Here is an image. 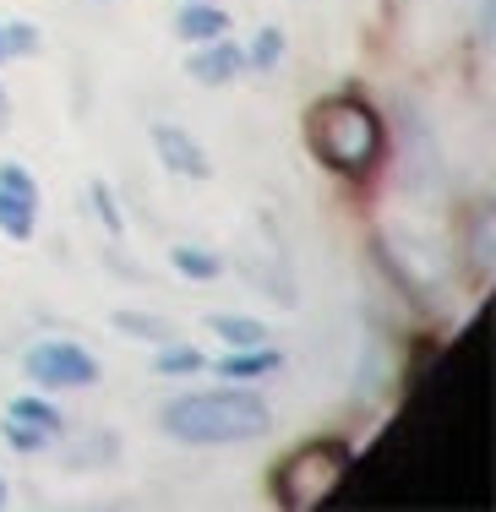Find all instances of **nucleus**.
Here are the masks:
<instances>
[{
  "label": "nucleus",
  "mask_w": 496,
  "mask_h": 512,
  "mask_svg": "<svg viewBox=\"0 0 496 512\" xmlns=\"http://www.w3.org/2000/svg\"><path fill=\"white\" fill-rule=\"evenodd\" d=\"M213 333L229 338V344H262V338H268V327L246 322V316H213Z\"/></svg>",
  "instance_id": "9b49d317"
},
{
  "label": "nucleus",
  "mask_w": 496,
  "mask_h": 512,
  "mask_svg": "<svg viewBox=\"0 0 496 512\" xmlns=\"http://www.w3.org/2000/svg\"><path fill=\"white\" fill-rule=\"evenodd\" d=\"M278 55H284V33H278V28H268V33L257 39V50H251V66H273Z\"/></svg>",
  "instance_id": "ddd939ff"
},
{
  "label": "nucleus",
  "mask_w": 496,
  "mask_h": 512,
  "mask_svg": "<svg viewBox=\"0 0 496 512\" xmlns=\"http://www.w3.org/2000/svg\"><path fill=\"white\" fill-rule=\"evenodd\" d=\"M22 365H28V376L39 387H82L99 376V365H93L88 349L77 344H60V338H50V344H33L28 355H22Z\"/></svg>",
  "instance_id": "20e7f679"
},
{
  "label": "nucleus",
  "mask_w": 496,
  "mask_h": 512,
  "mask_svg": "<svg viewBox=\"0 0 496 512\" xmlns=\"http://www.w3.org/2000/svg\"><path fill=\"white\" fill-rule=\"evenodd\" d=\"M0 229H6L11 240L33 235V202L17 197V191H6V186H0Z\"/></svg>",
  "instance_id": "1a4fd4ad"
},
{
  "label": "nucleus",
  "mask_w": 496,
  "mask_h": 512,
  "mask_svg": "<svg viewBox=\"0 0 496 512\" xmlns=\"http://www.w3.org/2000/svg\"><path fill=\"white\" fill-rule=\"evenodd\" d=\"M0 502H6V485H0Z\"/></svg>",
  "instance_id": "6ab92c4d"
},
{
  "label": "nucleus",
  "mask_w": 496,
  "mask_h": 512,
  "mask_svg": "<svg viewBox=\"0 0 496 512\" xmlns=\"http://www.w3.org/2000/svg\"><path fill=\"white\" fill-rule=\"evenodd\" d=\"M6 436L11 447H22V453H39V447H50L60 436V414L50 404H39V398H17L6 414Z\"/></svg>",
  "instance_id": "39448f33"
},
{
  "label": "nucleus",
  "mask_w": 496,
  "mask_h": 512,
  "mask_svg": "<svg viewBox=\"0 0 496 512\" xmlns=\"http://www.w3.org/2000/svg\"><path fill=\"white\" fill-rule=\"evenodd\" d=\"M306 142L338 175H366L382 158V120L371 104H360L355 93H338V99L311 104L306 115Z\"/></svg>",
  "instance_id": "f257e3e1"
},
{
  "label": "nucleus",
  "mask_w": 496,
  "mask_h": 512,
  "mask_svg": "<svg viewBox=\"0 0 496 512\" xmlns=\"http://www.w3.org/2000/svg\"><path fill=\"white\" fill-rule=\"evenodd\" d=\"M197 365H202V355H191V349H175V355H169V349H164V355L159 360H153V371H197Z\"/></svg>",
  "instance_id": "4468645a"
},
{
  "label": "nucleus",
  "mask_w": 496,
  "mask_h": 512,
  "mask_svg": "<svg viewBox=\"0 0 496 512\" xmlns=\"http://www.w3.org/2000/svg\"><path fill=\"white\" fill-rule=\"evenodd\" d=\"M0 186H6V191H17V197H28V202H33V180H28V169H22V164H6V169H0Z\"/></svg>",
  "instance_id": "2eb2a0df"
},
{
  "label": "nucleus",
  "mask_w": 496,
  "mask_h": 512,
  "mask_svg": "<svg viewBox=\"0 0 496 512\" xmlns=\"http://www.w3.org/2000/svg\"><path fill=\"white\" fill-rule=\"evenodd\" d=\"M273 425L268 404L257 393H191V398H175L164 409V431L180 436L191 447H229V442H251Z\"/></svg>",
  "instance_id": "f03ea898"
},
{
  "label": "nucleus",
  "mask_w": 496,
  "mask_h": 512,
  "mask_svg": "<svg viewBox=\"0 0 496 512\" xmlns=\"http://www.w3.org/2000/svg\"><path fill=\"white\" fill-rule=\"evenodd\" d=\"M39 50V33L33 28H6V55H33Z\"/></svg>",
  "instance_id": "dca6fc26"
},
{
  "label": "nucleus",
  "mask_w": 496,
  "mask_h": 512,
  "mask_svg": "<svg viewBox=\"0 0 496 512\" xmlns=\"http://www.w3.org/2000/svg\"><path fill=\"white\" fill-rule=\"evenodd\" d=\"M175 28L186 33V39H219V33H224V11L213 6V0H197V6L180 11Z\"/></svg>",
  "instance_id": "6e6552de"
},
{
  "label": "nucleus",
  "mask_w": 496,
  "mask_h": 512,
  "mask_svg": "<svg viewBox=\"0 0 496 512\" xmlns=\"http://www.w3.org/2000/svg\"><path fill=\"white\" fill-rule=\"evenodd\" d=\"M273 365H278L273 349H257V344H251V355H224L213 371H219V376H268Z\"/></svg>",
  "instance_id": "9d476101"
},
{
  "label": "nucleus",
  "mask_w": 496,
  "mask_h": 512,
  "mask_svg": "<svg viewBox=\"0 0 496 512\" xmlns=\"http://www.w3.org/2000/svg\"><path fill=\"white\" fill-rule=\"evenodd\" d=\"M344 474H349V447L333 442V436H322V442L295 447V453L278 463L273 496L289 512H311V507H322L338 485H344Z\"/></svg>",
  "instance_id": "7ed1b4c3"
},
{
  "label": "nucleus",
  "mask_w": 496,
  "mask_h": 512,
  "mask_svg": "<svg viewBox=\"0 0 496 512\" xmlns=\"http://www.w3.org/2000/svg\"><path fill=\"white\" fill-rule=\"evenodd\" d=\"M240 66H246V55H240L235 44H213V39H208V50L191 55L186 71H191L197 82H208V88H224L229 77H240Z\"/></svg>",
  "instance_id": "0eeeda50"
},
{
  "label": "nucleus",
  "mask_w": 496,
  "mask_h": 512,
  "mask_svg": "<svg viewBox=\"0 0 496 512\" xmlns=\"http://www.w3.org/2000/svg\"><path fill=\"white\" fill-rule=\"evenodd\" d=\"M6 120H11V104H6V93H0V131H6Z\"/></svg>",
  "instance_id": "f3484780"
},
{
  "label": "nucleus",
  "mask_w": 496,
  "mask_h": 512,
  "mask_svg": "<svg viewBox=\"0 0 496 512\" xmlns=\"http://www.w3.org/2000/svg\"><path fill=\"white\" fill-rule=\"evenodd\" d=\"M0 60H6V22H0Z\"/></svg>",
  "instance_id": "a211bd4d"
},
{
  "label": "nucleus",
  "mask_w": 496,
  "mask_h": 512,
  "mask_svg": "<svg viewBox=\"0 0 496 512\" xmlns=\"http://www.w3.org/2000/svg\"><path fill=\"white\" fill-rule=\"evenodd\" d=\"M153 148H159V158L175 175H186V180H208V158H202V148L186 137L180 126H153Z\"/></svg>",
  "instance_id": "423d86ee"
},
{
  "label": "nucleus",
  "mask_w": 496,
  "mask_h": 512,
  "mask_svg": "<svg viewBox=\"0 0 496 512\" xmlns=\"http://www.w3.org/2000/svg\"><path fill=\"white\" fill-rule=\"evenodd\" d=\"M175 267L186 278H213V273H219V256H208V251H197V246H180L175 251Z\"/></svg>",
  "instance_id": "f8f14e48"
}]
</instances>
